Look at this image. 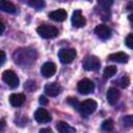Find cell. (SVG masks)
Listing matches in <instances>:
<instances>
[{
  "label": "cell",
  "instance_id": "cell-26",
  "mask_svg": "<svg viewBox=\"0 0 133 133\" xmlns=\"http://www.w3.org/2000/svg\"><path fill=\"white\" fill-rule=\"evenodd\" d=\"M98 4L100 6H102L103 9H108L109 6L112 4V1H103V0H101V1H98Z\"/></svg>",
  "mask_w": 133,
  "mask_h": 133
},
{
  "label": "cell",
  "instance_id": "cell-17",
  "mask_svg": "<svg viewBox=\"0 0 133 133\" xmlns=\"http://www.w3.org/2000/svg\"><path fill=\"white\" fill-rule=\"evenodd\" d=\"M0 9L5 11V12H9V14H15L17 11V6L7 0H0Z\"/></svg>",
  "mask_w": 133,
  "mask_h": 133
},
{
  "label": "cell",
  "instance_id": "cell-8",
  "mask_svg": "<svg viewBox=\"0 0 133 133\" xmlns=\"http://www.w3.org/2000/svg\"><path fill=\"white\" fill-rule=\"evenodd\" d=\"M34 118L39 124H46V123H49L52 117L45 108H38L34 113Z\"/></svg>",
  "mask_w": 133,
  "mask_h": 133
},
{
  "label": "cell",
  "instance_id": "cell-7",
  "mask_svg": "<svg viewBox=\"0 0 133 133\" xmlns=\"http://www.w3.org/2000/svg\"><path fill=\"white\" fill-rule=\"evenodd\" d=\"M101 61L97 56H88L83 61V68L86 71H96L100 68Z\"/></svg>",
  "mask_w": 133,
  "mask_h": 133
},
{
  "label": "cell",
  "instance_id": "cell-18",
  "mask_svg": "<svg viewBox=\"0 0 133 133\" xmlns=\"http://www.w3.org/2000/svg\"><path fill=\"white\" fill-rule=\"evenodd\" d=\"M56 128L59 133H75L76 132V129L65 122H58L56 124Z\"/></svg>",
  "mask_w": 133,
  "mask_h": 133
},
{
  "label": "cell",
  "instance_id": "cell-28",
  "mask_svg": "<svg viewBox=\"0 0 133 133\" xmlns=\"http://www.w3.org/2000/svg\"><path fill=\"white\" fill-rule=\"evenodd\" d=\"M39 104H42V105H47V104H48L47 98L44 97V96H41V97H39Z\"/></svg>",
  "mask_w": 133,
  "mask_h": 133
},
{
  "label": "cell",
  "instance_id": "cell-14",
  "mask_svg": "<svg viewBox=\"0 0 133 133\" xmlns=\"http://www.w3.org/2000/svg\"><path fill=\"white\" fill-rule=\"evenodd\" d=\"M121 97V94L118 91V89L114 88V87H110L107 91V95H106V98H107V101L110 105H114L116 104V102L118 101Z\"/></svg>",
  "mask_w": 133,
  "mask_h": 133
},
{
  "label": "cell",
  "instance_id": "cell-25",
  "mask_svg": "<svg viewBox=\"0 0 133 133\" xmlns=\"http://www.w3.org/2000/svg\"><path fill=\"white\" fill-rule=\"evenodd\" d=\"M66 101H68V103L69 104H71L74 108H77L78 109V107H79V102H78V100L76 99V98H68L66 99Z\"/></svg>",
  "mask_w": 133,
  "mask_h": 133
},
{
  "label": "cell",
  "instance_id": "cell-5",
  "mask_svg": "<svg viewBox=\"0 0 133 133\" xmlns=\"http://www.w3.org/2000/svg\"><path fill=\"white\" fill-rule=\"evenodd\" d=\"M76 55H77V52L73 48H64V49L59 50V52H58L59 60L62 63H70V62H72L75 59Z\"/></svg>",
  "mask_w": 133,
  "mask_h": 133
},
{
  "label": "cell",
  "instance_id": "cell-22",
  "mask_svg": "<svg viewBox=\"0 0 133 133\" xmlns=\"http://www.w3.org/2000/svg\"><path fill=\"white\" fill-rule=\"evenodd\" d=\"M118 84H119V86H121L122 88H126V87H128L129 84H130V79H129V77H128V76H124V77H122V78L119 79V81H118Z\"/></svg>",
  "mask_w": 133,
  "mask_h": 133
},
{
  "label": "cell",
  "instance_id": "cell-29",
  "mask_svg": "<svg viewBox=\"0 0 133 133\" xmlns=\"http://www.w3.org/2000/svg\"><path fill=\"white\" fill-rule=\"evenodd\" d=\"M39 133H53V131L49 128H43L39 130Z\"/></svg>",
  "mask_w": 133,
  "mask_h": 133
},
{
  "label": "cell",
  "instance_id": "cell-21",
  "mask_svg": "<svg viewBox=\"0 0 133 133\" xmlns=\"http://www.w3.org/2000/svg\"><path fill=\"white\" fill-rule=\"evenodd\" d=\"M113 127H114V123L112 119H105L103 123H102V129L106 132H109V131H112L113 130Z\"/></svg>",
  "mask_w": 133,
  "mask_h": 133
},
{
  "label": "cell",
  "instance_id": "cell-24",
  "mask_svg": "<svg viewBox=\"0 0 133 133\" xmlns=\"http://www.w3.org/2000/svg\"><path fill=\"white\" fill-rule=\"evenodd\" d=\"M125 44L129 49H132V47H133V34L132 33H129L127 35V37L125 39Z\"/></svg>",
  "mask_w": 133,
  "mask_h": 133
},
{
  "label": "cell",
  "instance_id": "cell-11",
  "mask_svg": "<svg viewBox=\"0 0 133 133\" xmlns=\"http://www.w3.org/2000/svg\"><path fill=\"white\" fill-rule=\"evenodd\" d=\"M45 92L49 97H56L61 92V86L56 82L48 83L45 85Z\"/></svg>",
  "mask_w": 133,
  "mask_h": 133
},
{
  "label": "cell",
  "instance_id": "cell-4",
  "mask_svg": "<svg viewBox=\"0 0 133 133\" xmlns=\"http://www.w3.org/2000/svg\"><path fill=\"white\" fill-rule=\"evenodd\" d=\"M2 80L11 88H16L19 86V77L11 70H6L2 73Z\"/></svg>",
  "mask_w": 133,
  "mask_h": 133
},
{
  "label": "cell",
  "instance_id": "cell-30",
  "mask_svg": "<svg viewBox=\"0 0 133 133\" xmlns=\"http://www.w3.org/2000/svg\"><path fill=\"white\" fill-rule=\"evenodd\" d=\"M4 29H5V25H4V22L0 19V34L4 31Z\"/></svg>",
  "mask_w": 133,
  "mask_h": 133
},
{
  "label": "cell",
  "instance_id": "cell-3",
  "mask_svg": "<svg viewBox=\"0 0 133 133\" xmlns=\"http://www.w3.org/2000/svg\"><path fill=\"white\" fill-rule=\"evenodd\" d=\"M97 107H98V104L95 100L87 99V100H84L83 102H81L79 104L78 110L80 111V113L82 115H89L96 111Z\"/></svg>",
  "mask_w": 133,
  "mask_h": 133
},
{
  "label": "cell",
  "instance_id": "cell-31",
  "mask_svg": "<svg viewBox=\"0 0 133 133\" xmlns=\"http://www.w3.org/2000/svg\"><path fill=\"white\" fill-rule=\"evenodd\" d=\"M5 125H6V124H5V122H4L3 119H0V131H1V130H3V129L5 128Z\"/></svg>",
  "mask_w": 133,
  "mask_h": 133
},
{
  "label": "cell",
  "instance_id": "cell-23",
  "mask_svg": "<svg viewBox=\"0 0 133 133\" xmlns=\"http://www.w3.org/2000/svg\"><path fill=\"white\" fill-rule=\"evenodd\" d=\"M123 123H124V126L126 127H131L133 125V117L132 115H126L123 117Z\"/></svg>",
  "mask_w": 133,
  "mask_h": 133
},
{
  "label": "cell",
  "instance_id": "cell-13",
  "mask_svg": "<svg viewBox=\"0 0 133 133\" xmlns=\"http://www.w3.org/2000/svg\"><path fill=\"white\" fill-rule=\"evenodd\" d=\"M66 16H68L66 11L64 9H62V8L53 10V11H51L49 14V18L51 20L55 21V22H62V21H64L66 19Z\"/></svg>",
  "mask_w": 133,
  "mask_h": 133
},
{
  "label": "cell",
  "instance_id": "cell-19",
  "mask_svg": "<svg viewBox=\"0 0 133 133\" xmlns=\"http://www.w3.org/2000/svg\"><path fill=\"white\" fill-rule=\"evenodd\" d=\"M116 71H117V69H116L115 65H108V66H106L105 70H104V78H106V79L111 78L112 76L115 75Z\"/></svg>",
  "mask_w": 133,
  "mask_h": 133
},
{
  "label": "cell",
  "instance_id": "cell-20",
  "mask_svg": "<svg viewBox=\"0 0 133 133\" xmlns=\"http://www.w3.org/2000/svg\"><path fill=\"white\" fill-rule=\"evenodd\" d=\"M28 5L35 8L36 10H39V9H43V7L45 6V2L43 0H30L28 1Z\"/></svg>",
  "mask_w": 133,
  "mask_h": 133
},
{
  "label": "cell",
  "instance_id": "cell-16",
  "mask_svg": "<svg viewBox=\"0 0 133 133\" xmlns=\"http://www.w3.org/2000/svg\"><path fill=\"white\" fill-rule=\"evenodd\" d=\"M108 59L111 61H115V62H119V63H125L129 60V56L128 54H126L125 52H116V53H112L108 56Z\"/></svg>",
  "mask_w": 133,
  "mask_h": 133
},
{
  "label": "cell",
  "instance_id": "cell-9",
  "mask_svg": "<svg viewBox=\"0 0 133 133\" xmlns=\"http://www.w3.org/2000/svg\"><path fill=\"white\" fill-rule=\"evenodd\" d=\"M56 72V64L54 62H45L42 68H41V74L45 77V78H50L52 77Z\"/></svg>",
  "mask_w": 133,
  "mask_h": 133
},
{
  "label": "cell",
  "instance_id": "cell-27",
  "mask_svg": "<svg viewBox=\"0 0 133 133\" xmlns=\"http://www.w3.org/2000/svg\"><path fill=\"white\" fill-rule=\"evenodd\" d=\"M5 59H6V54H5V52L2 51V50H0V65H2V64L4 63Z\"/></svg>",
  "mask_w": 133,
  "mask_h": 133
},
{
  "label": "cell",
  "instance_id": "cell-15",
  "mask_svg": "<svg viewBox=\"0 0 133 133\" xmlns=\"http://www.w3.org/2000/svg\"><path fill=\"white\" fill-rule=\"evenodd\" d=\"M26 100L25 95L23 94H11L9 96V103L14 106V107H20L24 104Z\"/></svg>",
  "mask_w": 133,
  "mask_h": 133
},
{
  "label": "cell",
  "instance_id": "cell-2",
  "mask_svg": "<svg viewBox=\"0 0 133 133\" xmlns=\"http://www.w3.org/2000/svg\"><path fill=\"white\" fill-rule=\"evenodd\" d=\"M36 31H37L38 35L42 36L43 38H53V37H56L59 33V31L56 27L47 25V24L38 26L36 28Z\"/></svg>",
  "mask_w": 133,
  "mask_h": 133
},
{
  "label": "cell",
  "instance_id": "cell-6",
  "mask_svg": "<svg viewBox=\"0 0 133 133\" xmlns=\"http://www.w3.org/2000/svg\"><path fill=\"white\" fill-rule=\"evenodd\" d=\"M77 88H78V91L82 95H87L89 92H91L94 89H95V84L91 80L87 79V78H84V79H81L78 84H77Z\"/></svg>",
  "mask_w": 133,
  "mask_h": 133
},
{
  "label": "cell",
  "instance_id": "cell-10",
  "mask_svg": "<svg viewBox=\"0 0 133 133\" xmlns=\"http://www.w3.org/2000/svg\"><path fill=\"white\" fill-rule=\"evenodd\" d=\"M95 33L101 39H107L111 36V29L104 24H100L95 28Z\"/></svg>",
  "mask_w": 133,
  "mask_h": 133
},
{
  "label": "cell",
  "instance_id": "cell-12",
  "mask_svg": "<svg viewBox=\"0 0 133 133\" xmlns=\"http://www.w3.org/2000/svg\"><path fill=\"white\" fill-rule=\"evenodd\" d=\"M86 23V20L85 18L83 17L81 10H75L73 12V16H72V24L73 26L75 27H83Z\"/></svg>",
  "mask_w": 133,
  "mask_h": 133
},
{
  "label": "cell",
  "instance_id": "cell-1",
  "mask_svg": "<svg viewBox=\"0 0 133 133\" xmlns=\"http://www.w3.org/2000/svg\"><path fill=\"white\" fill-rule=\"evenodd\" d=\"M35 52L32 49H19L14 54V60L16 63L22 65L23 68L30 65L35 60Z\"/></svg>",
  "mask_w": 133,
  "mask_h": 133
}]
</instances>
